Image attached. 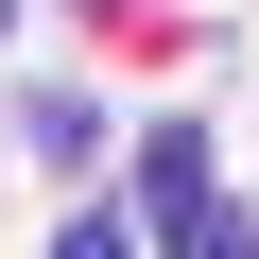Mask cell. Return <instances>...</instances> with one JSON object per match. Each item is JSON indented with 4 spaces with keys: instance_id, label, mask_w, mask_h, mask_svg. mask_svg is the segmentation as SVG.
Segmentation results:
<instances>
[{
    "instance_id": "obj_1",
    "label": "cell",
    "mask_w": 259,
    "mask_h": 259,
    "mask_svg": "<svg viewBox=\"0 0 259 259\" xmlns=\"http://www.w3.org/2000/svg\"><path fill=\"white\" fill-rule=\"evenodd\" d=\"M139 207H156V225L207 207V121H156V139H139Z\"/></svg>"
},
{
    "instance_id": "obj_2",
    "label": "cell",
    "mask_w": 259,
    "mask_h": 259,
    "mask_svg": "<svg viewBox=\"0 0 259 259\" xmlns=\"http://www.w3.org/2000/svg\"><path fill=\"white\" fill-rule=\"evenodd\" d=\"M52 259H139V207H104V190H87V207L52 225Z\"/></svg>"
},
{
    "instance_id": "obj_3",
    "label": "cell",
    "mask_w": 259,
    "mask_h": 259,
    "mask_svg": "<svg viewBox=\"0 0 259 259\" xmlns=\"http://www.w3.org/2000/svg\"><path fill=\"white\" fill-rule=\"evenodd\" d=\"M173 259H259V225H242V207H225V190H207V207H190V225H173Z\"/></svg>"
},
{
    "instance_id": "obj_4",
    "label": "cell",
    "mask_w": 259,
    "mask_h": 259,
    "mask_svg": "<svg viewBox=\"0 0 259 259\" xmlns=\"http://www.w3.org/2000/svg\"><path fill=\"white\" fill-rule=\"evenodd\" d=\"M0 35H18V0H0Z\"/></svg>"
}]
</instances>
